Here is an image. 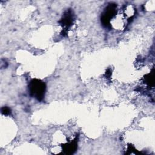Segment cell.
<instances>
[{
  "label": "cell",
  "mask_w": 155,
  "mask_h": 155,
  "mask_svg": "<svg viewBox=\"0 0 155 155\" xmlns=\"http://www.w3.org/2000/svg\"><path fill=\"white\" fill-rule=\"evenodd\" d=\"M29 93L31 96L35 97L38 101H42L45 96L46 85L41 80L33 79L28 85Z\"/></svg>",
  "instance_id": "6da1fadb"
},
{
  "label": "cell",
  "mask_w": 155,
  "mask_h": 155,
  "mask_svg": "<svg viewBox=\"0 0 155 155\" xmlns=\"http://www.w3.org/2000/svg\"><path fill=\"white\" fill-rule=\"evenodd\" d=\"M74 20V16L73 12L71 9L66 10L62 15V18L59 21V23L62 26L63 28L62 32L61 33L63 36H65V33L67 31V30L72 25Z\"/></svg>",
  "instance_id": "3957f363"
},
{
  "label": "cell",
  "mask_w": 155,
  "mask_h": 155,
  "mask_svg": "<svg viewBox=\"0 0 155 155\" xmlns=\"http://www.w3.org/2000/svg\"><path fill=\"white\" fill-rule=\"evenodd\" d=\"M78 147V143H77V139L76 138L74 140L71 141L69 143H67L66 144H64L62 146V149L65 154H71L74 153Z\"/></svg>",
  "instance_id": "277c9868"
},
{
  "label": "cell",
  "mask_w": 155,
  "mask_h": 155,
  "mask_svg": "<svg viewBox=\"0 0 155 155\" xmlns=\"http://www.w3.org/2000/svg\"><path fill=\"white\" fill-rule=\"evenodd\" d=\"M1 113L4 115H9L11 113V110L7 107H4L1 108Z\"/></svg>",
  "instance_id": "8992f818"
},
{
  "label": "cell",
  "mask_w": 155,
  "mask_h": 155,
  "mask_svg": "<svg viewBox=\"0 0 155 155\" xmlns=\"http://www.w3.org/2000/svg\"><path fill=\"white\" fill-rule=\"evenodd\" d=\"M117 4L114 3L109 4L101 14V21L102 25L105 27H111V20L116 15Z\"/></svg>",
  "instance_id": "7a4b0ae2"
},
{
  "label": "cell",
  "mask_w": 155,
  "mask_h": 155,
  "mask_svg": "<svg viewBox=\"0 0 155 155\" xmlns=\"http://www.w3.org/2000/svg\"><path fill=\"white\" fill-rule=\"evenodd\" d=\"M144 82L149 87H153L154 85V70L145 75L144 78Z\"/></svg>",
  "instance_id": "5b68a950"
}]
</instances>
